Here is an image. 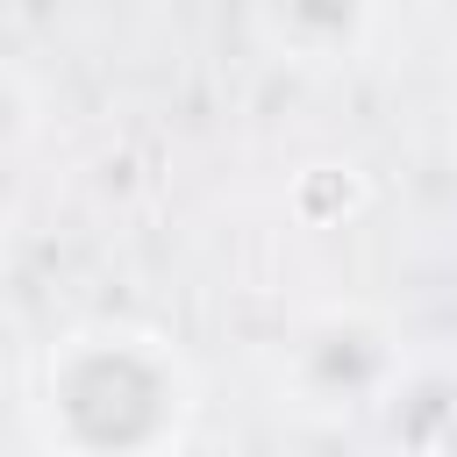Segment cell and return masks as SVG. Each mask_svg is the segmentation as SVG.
Here are the masks:
<instances>
[{"label":"cell","instance_id":"cell-2","mask_svg":"<svg viewBox=\"0 0 457 457\" xmlns=\"http://www.w3.org/2000/svg\"><path fill=\"white\" fill-rule=\"evenodd\" d=\"M286 386L307 414H357L400 393V336L371 307H321L286 350Z\"/></svg>","mask_w":457,"mask_h":457},{"label":"cell","instance_id":"cell-4","mask_svg":"<svg viewBox=\"0 0 457 457\" xmlns=\"http://www.w3.org/2000/svg\"><path fill=\"white\" fill-rule=\"evenodd\" d=\"M364 171L350 164V157H314V164H300L293 171V186H286V214L300 221V228H343L357 207H364Z\"/></svg>","mask_w":457,"mask_h":457},{"label":"cell","instance_id":"cell-6","mask_svg":"<svg viewBox=\"0 0 457 457\" xmlns=\"http://www.w3.org/2000/svg\"><path fill=\"white\" fill-rule=\"evenodd\" d=\"M407 450H414V457H457V393H443V400L414 421Z\"/></svg>","mask_w":457,"mask_h":457},{"label":"cell","instance_id":"cell-1","mask_svg":"<svg viewBox=\"0 0 457 457\" xmlns=\"http://www.w3.org/2000/svg\"><path fill=\"white\" fill-rule=\"evenodd\" d=\"M43 436L64 457H171L193 371L150 328H79L43 357Z\"/></svg>","mask_w":457,"mask_h":457},{"label":"cell","instance_id":"cell-3","mask_svg":"<svg viewBox=\"0 0 457 457\" xmlns=\"http://www.w3.org/2000/svg\"><path fill=\"white\" fill-rule=\"evenodd\" d=\"M250 29L271 57L328 71L364 57V43L378 36V0H250Z\"/></svg>","mask_w":457,"mask_h":457},{"label":"cell","instance_id":"cell-5","mask_svg":"<svg viewBox=\"0 0 457 457\" xmlns=\"http://www.w3.org/2000/svg\"><path fill=\"white\" fill-rule=\"evenodd\" d=\"M29 129H36V100L14 71H0V157H14L29 143Z\"/></svg>","mask_w":457,"mask_h":457}]
</instances>
